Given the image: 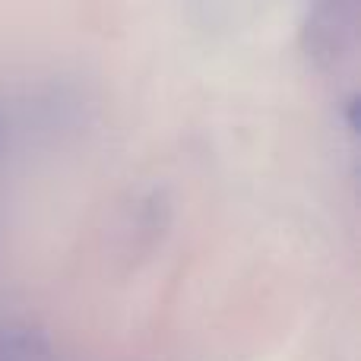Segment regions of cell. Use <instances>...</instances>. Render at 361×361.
I'll return each instance as SVG.
<instances>
[{"instance_id": "obj_1", "label": "cell", "mask_w": 361, "mask_h": 361, "mask_svg": "<svg viewBox=\"0 0 361 361\" xmlns=\"http://www.w3.org/2000/svg\"><path fill=\"white\" fill-rule=\"evenodd\" d=\"M0 143H4V133H0Z\"/></svg>"}]
</instances>
